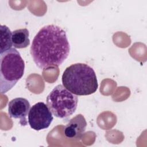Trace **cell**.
I'll list each match as a JSON object with an SVG mask.
<instances>
[{
	"mask_svg": "<svg viewBox=\"0 0 147 147\" xmlns=\"http://www.w3.org/2000/svg\"><path fill=\"white\" fill-rule=\"evenodd\" d=\"M70 51L66 32L60 26H43L34 36L30 54L36 65L41 69L57 67L68 57Z\"/></svg>",
	"mask_w": 147,
	"mask_h": 147,
	"instance_id": "cell-1",
	"label": "cell"
},
{
	"mask_svg": "<svg viewBox=\"0 0 147 147\" xmlns=\"http://www.w3.org/2000/svg\"><path fill=\"white\" fill-rule=\"evenodd\" d=\"M61 80L63 86L76 95H91L98 87L94 69L84 63H75L67 67Z\"/></svg>",
	"mask_w": 147,
	"mask_h": 147,
	"instance_id": "cell-2",
	"label": "cell"
},
{
	"mask_svg": "<svg viewBox=\"0 0 147 147\" xmlns=\"http://www.w3.org/2000/svg\"><path fill=\"white\" fill-rule=\"evenodd\" d=\"M25 63L20 52L14 48L0 55V92L5 94L11 90L22 77Z\"/></svg>",
	"mask_w": 147,
	"mask_h": 147,
	"instance_id": "cell-3",
	"label": "cell"
},
{
	"mask_svg": "<svg viewBox=\"0 0 147 147\" xmlns=\"http://www.w3.org/2000/svg\"><path fill=\"white\" fill-rule=\"evenodd\" d=\"M46 101L53 115L57 118H65L75 112L78 98L63 85L59 84L51 91Z\"/></svg>",
	"mask_w": 147,
	"mask_h": 147,
	"instance_id": "cell-4",
	"label": "cell"
},
{
	"mask_svg": "<svg viewBox=\"0 0 147 147\" xmlns=\"http://www.w3.org/2000/svg\"><path fill=\"white\" fill-rule=\"evenodd\" d=\"M53 119L52 113L47 105L37 102L30 109L28 114V123L30 127L38 131L48 128Z\"/></svg>",
	"mask_w": 147,
	"mask_h": 147,
	"instance_id": "cell-5",
	"label": "cell"
},
{
	"mask_svg": "<svg viewBox=\"0 0 147 147\" xmlns=\"http://www.w3.org/2000/svg\"><path fill=\"white\" fill-rule=\"evenodd\" d=\"M30 106L29 101L24 98H16L8 104V114L11 118L20 119L22 126L28 124L26 117L29 114Z\"/></svg>",
	"mask_w": 147,
	"mask_h": 147,
	"instance_id": "cell-6",
	"label": "cell"
},
{
	"mask_svg": "<svg viewBox=\"0 0 147 147\" xmlns=\"http://www.w3.org/2000/svg\"><path fill=\"white\" fill-rule=\"evenodd\" d=\"M87 122L84 117L78 114L71 118L64 127V133L65 137L76 140L81 139L85 132Z\"/></svg>",
	"mask_w": 147,
	"mask_h": 147,
	"instance_id": "cell-7",
	"label": "cell"
},
{
	"mask_svg": "<svg viewBox=\"0 0 147 147\" xmlns=\"http://www.w3.org/2000/svg\"><path fill=\"white\" fill-rule=\"evenodd\" d=\"M29 32L26 29H19L12 32V43L14 48H26L30 44Z\"/></svg>",
	"mask_w": 147,
	"mask_h": 147,
	"instance_id": "cell-8",
	"label": "cell"
},
{
	"mask_svg": "<svg viewBox=\"0 0 147 147\" xmlns=\"http://www.w3.org/2000/svg\"><path fill=\"white\" fill-rule=\"evenodd\" d=\"M12 43V32L6 25H1V49L0 53L11 48Z\"/></svg>",
	"mask_w": 147,
	"mask_h": 147,
	"instance_id": "cell-9",
	"label": "cell"
}]
</instances>
